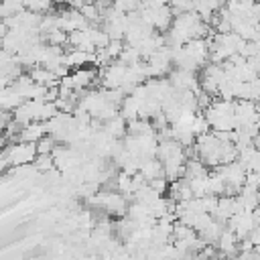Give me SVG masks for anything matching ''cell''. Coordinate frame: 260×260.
Returning a JSON list of instances; mask_svg holds the SVG:
<instances>
[{
  "label": "cell",
  "instance_id": "6da1fadb",
  "mask_svg": "<svg viewBox=\"0 0 260 260\" xmlns=\"http://www.w3.org/2000/svg\"><path fill=\"white\" fill-rule=\"evenodd\" d=\"M24 8L35 14H49L53 8V0H24Z\"/></svg>",
  "mask_w": 260,
  "mask_h": 260
},
{
  "label": "cell",
  "instance_id": "7a4b0ae2",
  "mask_svg": "<svg viewBox=\"0 0 260 260\" xmlns=\"http://www.w3.org/2000/svg\"><path fill=\"white\" fill-rule=\"evenodd\" d=\"M83 4H98V0H83Z\"/></svg>",
  "mask_w": 260,
  "mask_h": 260
}]
</instances>
